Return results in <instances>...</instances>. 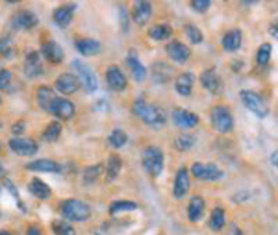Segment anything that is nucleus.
<instances>
[{"instance_id": "f257e3e1", "label": "nucleus", "mask_w": 278, "mask_h": 235, "mask_svg": "<svg viewBox=\"0 0 278 235\" xmlns=\"http://www.w3.org/2000/svg\"><path fill=\"white\" fill-rule=\"evenodd\" d=\"M132 111H134V115L139 117L145 122V124L152 126V128H162L165 124V111L160 108V106H152V104H147L143 98H137L134 100V104H132Z\"/></svg>"}, {"instance_id": "f03ea898", "label": "nucleus", "mask_w": 278, "mask_h": 235, "mask_svg": "<svg viewBox=\"0 0 278 235\" xmlns=\"http://www.w3.org/2000/svg\"><path fill=\"white\" fill-rule=\"evenodd\" d=\"M59 213L63 217V221L72 222H85L91 217V208L82 200L76 198H69L59 202Z\"/></svg>"}, {"instance_id": "7ed1b4c3", "label": "nucleus", "mask_w": 278, "mask_h": 235, "mask_svg": "<svg viewBox=\"0 0 278 235\" xmlns=\"http://www.w3.org/2000/svg\"><path fill=\"white\" fill-rule=\"evenodd\" d=\"M210 120L214 126L215 131L219 133H230L234 130V117L232 111L228 110L227 106H215L210 111Z\"/></svg>"}, {"instance_id": "20e7f679", "label": "nucleus", "mask_w": 278, "mask_h": 235, "mask_svg": "<svg viewBox=\"0 0 278 235\" xmlns=\"http://www.w3.org/2000/svg\"><path fill=\"white\" fill-rule=\"evenodd\" d=\"M143 167L147 170V174L152 178H158L163 170V152L158 146H147L143 150Z\"/></svg>"}, {"instance_id": "39448f33", "label": "nucleus", "mask_w": 278, "mask_h": 235, "mask_svg": "<svg viewBox=\"0 0 278 235\" xmlns=\"http://www.w3.org/2000/svg\"><path fill=\"white\" fill-rule=\"evenodd\" d=\"M241 100H243V104H245V108L251 113H254L256 117L264 118L269 115V106H267V102L262 98V95H258V93L254 91H241Z\"/></svg>"}, {"instance_id": "423d86ee", "label": "nucleus", "mask_w": 278, "mask_h": 235, "mask_svg": "<svg viewBox=\"0 0 278 235\" xmlns=\"http://www.w3.org/2000/svg\"><path fill=\"white\" fill-rule=\"evenodd\" d=\"M191 174L197 180H202V182H217L225 176V172L215 163H193L191 165Z\"/></svg>"}, {"instance_id": "0eeeda50", "label": "nucleus", "mask_w": 278, "mask_h": 235, "mask_svg": "<svg viewBox=\"0 0 278 235\" xmlns=\"http://www.w3.org/2000/svg\"><path fill=\"white\" fill-rule=\"evenodd\" d=\"M72 69L76 71L78 74V84L80 85H84L85 87V91H97L98 89V80L97 76H95V72L91 71L89 67L85 65V63H82V61H72Z\"/></svg>"}, {"instance_id": "6e6552de", "label": "nucleus", "mask_w": 278, "mask_h": 235, "mask_svg": "<svg viewBox=\"0 0 278 235\" xmlns=\"http://www.w3.org/2000/svg\"><path fill=\"white\" fill-rule=\"evenodd\" d=\"M37 15L33 13L32 9H19L17 13L13 15L9 24H11L13 30L17 32H26V30H32V28L37 26Z\"/></svg>"}, {"instance_id": "1a4fd4ad", "label": "nucleus", "mask_w": 278, "mask_h": 235, "mask_svg": "<svg viewBox=\"0 0 278 235\" xmlns=\"http://www.w3.org/2000/svg\"><path fill=\"white\" fill-rule=\"evenodd\" d=\"M22 71L28 78H39L43 74V63H41V54L35 50H28L24 56V63H22Z\"/></svg>"}, {"instance_id": "9d476101", "label": "nucleus", "mask_w": 278, "mask_h": 235, "mask_svg": "<svg viewBox=\"0 0 278 235\" xmlns=\"http://www.w3.org/2000/svg\"><path fill=\"white\" fill-rule=\"evenodd\" d=\"M7 146H9V150H11L13 154H17V156H33V154L39 150L37 143L32 141V139H26V137L9 139Z\"/></svg>"}, {"instance_id": "9b49d317", "label": "nucleus", "mask_w": 278, "mask_h": 235, "mask_svg": "<svg viewBox=\"0 0 278 235\" xmlns=\"http://www.w3.org/2000/svg\"><path fill=\"white\" fill-rule=\"evenodd\" d=\"M106 84H108L111 91L121 93L126 89V76L117 65H110L106 69Z\"/></svg>"}, {"instance_id": "f8f14e48", "label": "nucleus", "mask_w": 278, "mask_h": 235, "mask_svg": "<svg viewBox=\"0 0 278 235\" xmlns=\"http://www.w3.org/2000/svg\"><path fill=\"white\" fill-rule=\"evenodd\" d=\"M173 122H175L176 128H182V130H189V128H195L199 124V117L195 115L193 111L188 110H180L176 108L173 111Z\"/></svg>"}, {"instance_id": "ddd939ff", "label": "nucleus", "mask_w": 278, "mask_h": 235, "mask_svg": "<svg viewBox=\"0 0 278 235\" xmlns=\"http://www.w3.org/2000/svg\"><path fill=\"white\" fill-rule=\"evenodd\" d=\"M201 84H202V87H204L206 91L212 93V95H219V93L223 91V80H221V76L217 74V71H214V69L202 71Z\"/></svg>"}, {"instance_id": "4468645a", "label": "nucleus", "mask_w": 278, "mask_h": 235, "mask_svg": "<svg viewBox=\"0 0 278 235\" xmlns=\"http://www.w3.org/2000/svg\"><path fill=\"white\" fill-rule=\"evenodd\" d=\"M165 52H167V56L175 63H186L189 59V56H191V50H189L188 46L184 45V43H180V41H171V43H167V46H165Z\"/></svg>"}, {"instance_id": "2eb2a0df", "label": "nucleus", "mask_w": 278, "mask_h": 235, "mask_svg": "<svg viewBox=\"0 0 278 235\" xmlns=\"http://www.w3.org/2000/svg\"><path fill=\"white\" fill-rule=\"evenodd\" d=\"M54 87H56V91H59L61 95H72V93L78 91V80L74 74H69V72H65V74H59L56 82H54Z\"/></svg>"}, {"instance_id": "dca6fc26", "label": "nucleus", "mask_w": 278, "mask_h": 235, "mask_svg": "<svg viewBox=\"0 0 278 235\" xmlns=\"http://www.w3.org/2000/svg\"><path fill=\"white\" fill-rule=\"evenodd\" d=\"M52 115H56L58 118H63V120H69V118L74 117V113H76V108L72 104L71 100H67V98H56L54 100V106H52L50 110Z\"/></svg>"}, {"instance_id": "f3484780", "label": "nucleus", "mask_w": 278, "mask_h": 235, "mask_svg": "<svg viewBox=\"0 0 278 235\" xmlns=\"http://www.w3.org/2000/svg\"><path fill=\"white\" fill-rule=\"evenodd\" d=\"M41 54L45 56L46 61H50L54 65H58V63L63 61V48L56 41H45L43 46H41Z\"/></svg>"}, {"instance_id": "a211bd4d", "label": "nucleus", "mask_w": 278, "mask_h": 235, "mask_svg": "<svg viewBox=\"0 0 278 235\" xmlns=\"http://www.w3.org/2000/svg\"><path fill=\"white\" fill-rule=\"evenodd\" d=\"M74 9H76V4H65V6H59L54 9V15L52 19L58 24L59 28H67L71 24L72 17H74Z\"/></svg>"}, {"instance_id": "6ab92c4d", "label": "nucleus", "mask_w": 278, "mask_h": 235, "mask_svg": "<svg viewBox=\"0 0 278 235\" xmlns=\"http://www.w3.org/2000/svg\"><path fill=\"white\" fill-rule=\"evenodd\" d=\"M189 191V174H188V169H180L176 170V176H175V183H173V196L175 198H182V196H186Z\"/></svg>"}, {"instance_id": "aec40b11", "label": "nucleus", "mask_w": 278, "mask_h": 235, "mask_svg": "<svg viewBox=\"0 0 278 235\" xmlns=\"http://www.w3.org/2000/svg\"><path fill=\"white\" fill-rule=\"evenodd\" d=\"M152 17V6L149 2H136L134 9H132V20L137 26H145Z\"/></svg>"}, {"instance_id": "412c9836", "label": "nucleus", "mask_w": 278, "mask_h": 235, "mask_svg": "<svg viewBox=\"0 0 278 235\" xmlns=\"http://www.w3.org/2000/svg\"><path fill=\"white\" fill-rule=\"evenodd\" d=\"M126 67L130 69V72H132V76H134L136 82H143V80L147 78V69H145L141 61L137 59L134 50H130L128 56H126Z\"/></svg>"}, {"instance_id": "4be33fe9", "label": "nucleus", "mask_w": 278, "mask_h": 235, "mask_svg": "<svg viewBox=\"0 0 278 235\" xmlns=\"http://www.w3.org/2000/svg\"><path fill=\"white\" fill-rule=\"evenodd\" d=\"M193 84H195V76L191 72H182L178 74L175 80V89L178 95L182 97H189L191 91H193Z\"/></svg>"}, {"instance_id": "5701e85b", "label": "nucleus", "mask_w": 278, "mask_h": 235, "mask_svg": "<svg viewBox=\"0 0 278 235\" xmlns=\"http://www.w3.org/2000/svg\"><path fill=\"white\" fill-rule=\"evenodd\" d=\"M74 48L82 56H97L100 50H102V45L98 43L97 39H89V37H84V39H76L74 43Z\"/></svg>"}, {"instance_id": "b1692460", "label": "nucleus", "mask_w": 278, "mask_h": 235, "mask_svg": "<svg viewBox=\"0 0 278 235\" xmlns=\"http://www.w3.org/2000/svg\"><path fill=\"white\" fill-rule=\"evenodd\" d=\"M241 41H243V33H241V30L234 28V30H230V32H227L225 35H223L221 45H223V48H225L227 52H236V50L241 46Z\"/></svg>"}, {"instance_id": "393cba45", "label": "nucleus", "mask_w": 278, "mask_h": 235, "mask_svg": "<svg viewBox=\"0 0 278 235\" xmlns=\"http://www.w3.org/2000/svg\"><path fill=\"white\" fill-rule=\"evenodd\" d=\"M121 169H123L121 157L117 156V154L108 157V161H106V172H104L106 182H115L117 178H119V174H121Z\"/></svg>"}, {"instance_id": "a878e982", "label": "nucleus", "mask_w": 278, "mask_h": 235, "mask_svg": "<svg viewBox=\"0 0 278 235\" xmlns=\"http://www.w3.org/2000/svg\"><path fill=\"white\" fill-rule=\"evenodd\" d=\"M173 76V69L167 65V63H162V61H156L152 65V80H154L158 85L167 84L169 80Z\"/></svg>"}, {"instance_id": "bb28decb", "label": "nucleus", "mask_w": 278, "mask_h": 235, "mask_svg": "<svg viewBox=\"0 0 278 235\" xmlns=\"http://www.w3.org/2000/svg\"><path fill=\"white\" fill-rule=\"evenodd\" d=\"M37 104H39V108L43 111H46V113H50V110H52V106H54V100H56V95H54V91H52L50 87H39L37 89Z\"/></svg>"}, {"instance_id": "cd10ccee", "label": "nucleus", "mask_w": 278, "mask_h": 235, "mask_svg": "<svg viewBox=\"0 0 278 235\" xmlns=\"http://www.w3.org/2000/svg\"><path fill=\"white\" fill-rule=\"evenodd\" d=\"M26 169L35 172H61V165L56 163L54 159H35L26 165Z\"/></svg>"}, {"instance_id": "c85d7f7f", "label": "nucleus", "mask_w": 278, "mask_h": 235, "mask_svg": "<svg viewBox=\"0 0 278 235\" xmlns=\"http://www.w3.org/2000/svg\"><path fill=\"white\" fill-rule=\"evenodd\" d=\"M28 191H30L35 198H39V200H46V198H50V195H52L50 187H48L43 180H39V178L30 180V183H28Z\"/></svg>"}, {"instance_id": "c756f323", "label": "nucleus", "mask_w": 278, "mask_h": 235, "mask_svg": "<svg viewBox=\"0 0 278 235\" xmlns=\"http://www.w3.org/2000/svg\"><path fill=\"white\" fill-rule=\"evenodd\" d=\"M202 213H204V198L202 196H193L188 204V219L191 222L201 221Z\"/></svg>"}, {"instance_id": "7c9ffc66", "label": "nucleus", "mask_w": 278, "mask_h": 235, "mask_svg": "<svg viewBox=\"0 0 278 235\" xmlns=\"http://www.w3.org/2000/svg\"><path fill=\"white\" fill-rule=\"evenodd\" d=\"M173 35V28L169 24H154L149 28V37L154 41H165Z\"/></svg>"}, {"instance_id": "2f4dec72", "label": "nucleus", "mask_w": 278, "mask_h": 235, "mask_svg": "<svg viewBox=\"0 0 278 235\" xmlns=\"http://www.w3.org/2000/svg\"><path fill=\"white\" fill-rule=\"evenodd\" d=\"M126 141H128V135L121 128L111 130V133L108 135V144H110L111 148H123L124 144H126Z\"/></svg>"}, {"instance_id": "473e14b6", "label": "nucleus", "mask_w": 278, "mask_h": 235, "mask_svg": "<svg viewBox=\"0 0 278 235\" xmlns=\"http://www.w3.org/2000/svg\"><path fill=\"white\" fill-rule=\"evenodd\" d=\"M139 208L136 202H132V200H117L110 206V215L115 217L117 213H124V211H136Z\"/></svg>"}, {"instance_id": "72a5a7b5", "label": "nucleus", "mask_w": 278, "mask_h": 235, "mask_svg": "<svg viewBox=\"0 0 278 235\" xmlns=\"http://www.w3.org/2000/svg\"><path fill=\"white\" fill-rule=\"evenodd\" d=\"M225 222H227L225 211L221 208H215L214 211H212V215H210V228L214 230V232H221L223 226H225Z\"/></svg>"}, {"instance_id": "f704fd0d", "label": "nucleus", "mask_w": 278, "mask_h": 235, "mask_svg": "<svg viewBox=\"0 0 278 235\" xmlns=\"http://www.w3.org/2000/svg\"><path fill=\"white\" fill-rule=\"evenodd\" d=\"M52 232L56 235H76L74 228L67 221H63V219H58V221L52 222Z\"/></svg>"}, {"instance_id": "c9c22d12", "label": "nucleus", "mask_w": 278, "mask_h": 235, "mask_svg": "<svg viewBox=\"0 0 278 235\" xmlns=\"http://www.w3.org/2000/svg\"><path fill=\"white\" fill-rule=\"evenodd\" d=\"M271 52L273 48L269 43H264V45L258 48V52H256V63H258L260 67H266L267 63H269V59H271Z\"/></svg>"}, {"instance_id": "e433bc0d", "label": "nucleus", "mask_w": 278, "mask_h": 235, "mask_svg": "<svg viewBox=\"0 0 278 235\" xmlns=\"http://www.w3.org/2000/svg\"><path fill=\"white\" fill-rule=\"evenodd\" d=\"M193 144H195L193 135H186V133H182V135H178V137L175 139L176 150L188 152V150H191V148H193Z\"/></svg>"}, {"instance_id": "4c0bfd02", "label": "nucleus", "mask_w": 278, "mask_h": 235, "mask_svg": "<svg viewBox=\"0 0 278 235\" xmlns=\"http://www.w3.org/2000/svg\"><path fill=\"white\" fill-rule=\"evenodd\" d=\"M59 133H61V124H59V122H50V124L45 128V131H43V139L52 143V141H58Z\"/></svg>"}, {"instance_id": "58836bf2", "label": "nucleus", "mask_w": 278, "mask_h": 235, "mask_svg": "<svg viewBox=\"0 0 278 235\" xmlns=\"http://www.w3.org/2000/svg\"><path fill=\"white\" fill-rule=\"evenodd\" d=\"M186 35H188V39L193 43V45H201L202 41H204V35H202V32L199 30V28L195 26V24H186Z\"/></svg>"}, {"instance_id": "ea45409f", "label": "nucleus", "mask_w": 278, "mask_h": 235, "mask_svg": "<svg viewBox=\"0 0 278 235\" xmlns=\"http://www.w3.org/2000/svg\"><path fill=\"white\" fill-rule=\"evenodd\" d=\"M0 56H4V58L13 56V41L9 37H0Z\"/></svg>"}, {"instance_id": "a19ab883", "label": "nucleus", "mask_w": 278, "mask_h": 235, "mask_svg": "<svg viewBox=\"0 0 278 235\" xmlns=\"http://www.w3.org/2000/svg\"><path fill=\"white\" fill-rule=\"evenodd\" d=\"M98 174H100V165H93V167H87V169L84 170V183H93L95 180L98 178Z\"/></svg>"}, {"instance_id": "79ce46f5", "label": "nucleus", "mask_w": 278, "mask_h": 235, "mask_svg": "<svg viewBox=\"0 0 278 235\" xmlns=\"http://www.w3.org/2000/svg\"><path fill=\"white\" fill-rule=\"evenodd\" d=\"M4 187H6L7 193H9V195H13V198L17 200V206H19V208L22 209V211H24V206H22V200H20L19 193H17V189H15V185H13V183L9 182V180H7V178H4Z\"/></svg>"}, {"instance_id": "37998d69", "label": "nucleus", "mask_w": 278, "mask_h": 235, "mask_svg": "<svg viewBox=\"0 0 278 235\" xmlns=\"http://www.w3.org/2000/svg\"><path fill=\"white\" fill-rule=\"evenodd\" d=\"M212 6V2L210 0H193L191 2V7H193L197 13H206L208 9Z\"/></svg>"}, {"instance_id": "c03bdc74", "label": "nucleus", "mask_w": 278, "mask_h": 235, "mask_svg": "<svg viewBox=\"0 0 278 235\" xmlns=\"http://www.w3.org/2000/svg\"><path fill=\"white\" fill-rule=\"evenodd\" d=\"M9 84H11V71L2 69L0 71V89H7Z\"/></svg>"}, {"instance_id": "a18cd8bd", "label": "nucleus", "mask_w": 278, "mask_h": 235, "mask_svg": "<svg viewBox=\"0 0 278 235\" xmlns=\"http://www.w3.org/2000/svg\"><path fill=\"white\" fill-rule=\"evenodd\" d=\"M119 15H121V24H123V32H128V17H126V9L124 7H121L119 9Z\"/></svg>"}, {"instance_id": "49530a36", "label": "nucleus", "mask_w": 278, "mask_h": 235, "mask_svg": "<svg viewBox=\"0 0 278 235\" xmlns=\"http://www.w3.org/2000/svg\"><path fill=\"white\" fill-rule=\"evenodd\" d=\"M11 131L15 133V135H19V133H22V131H24V122H17V124H13Z\"/></svg>"}, {"instance_id": "de8ad7c7", "label": "nucleus", "mask_w": 278, "mask_h": 235, "mask_svg": "<svg viewBox=\"0 0 278 235\" xmlns=\"http://www.w3.org/2000/svg\"><path fill=\"white\" fill-rule=\"evenodd\" d=\"M26 235H43V234H41V230H39L37 226H28Z\"/></svg>"}, {"instance_id": "09e8293b", "label": "nucleus", "mask_w": 278, "mask_h": 235, "mask_svg": "<svg viewBox=\"0 0 278 235\" xmlns=\"http://www.w3.org/2000/svg\"><path fill=\"white\" fill-rule=\"evenodd\" d=\"M227 235H243V232H241L236 224H230V232H228Z\"/></svg>"}, {"instance_id": "8fccbe9b", "label": "nucleus", "mask_w": 278, "mask_h": 235, "mask_svg": "<svg viewBox=\"0 0 278 235\" xmlns=\"http://www.w3.org/2000/svg\"><path fill=\"white\" fill-rule=\"evenodd\" d=\"M269 33H271V35H273V37H277V35H278V30H277V24H273V26H271V28H269Z\"/></svg>"}, {"instance_id": "3c124183", "label": "nucleus", "mask_w": 278, "mask_h": 235, "mask_svg": "<svg viewBox=\"0 0 278 235\" xmlns=\"http://www.w3.org/2000/svg\"><path fill=\"white\" fill-rule=\"evenodd\" d=\"M277 157H278V152H273V156H271V163L277 167Z\"/></svg>"}, {"instance_id": "603ef678", "label": "nucleus", "mask_w": 278, "mask_h": 235, "mask_svg": "<svg viewBox=\"0 0 278 235\" xmlns=\"http://www.w3.org/2000/svg\"><path fill=\"white\" fill-rule=\"evenodd\" d=\"M4 172H6V170H4V165H0V176H4Z\"/></svg>"}, {"instance_id": "864d4df0", "label": "nucleus", "mask_w": 278, "mask_h": 235, "mask_svg": "<svg viewBox=\"0 0 278 235\" xmlns=\"http://www.w3.org/2000/svg\"><path fill=\"white\" fill-rule=\"evenodd\" d=\"M0 235H11L9 232H6V230H0Z\"/></svg>"}, {"instance_id": "5fc2aeb1", "label": "nucleus", "mask_w": 278, "mask_h": 235, "mask_svg": "<svg viewBox=\"0 0 278 235\" xmlns=\"http://www.w3.org/2000/svg\"><path fill=\"white\" fill-rule=\"evenodd\" d=\"M0 104H2V98H0Z\"/></svg>"}, {"instance_id": "6e6d98bb", "label": "nucleus", "mask_w": 278, "mask_h": 235, "mask_svg": "<svg viewBox=\"0 0 278 235\" xmlns=\"http://www.w3.org/2000/svg\"><path fill=\"white\" fill-rule=\"evenodd\" d=\"M0 150H2V144H0Z\"/></svg>"}]
</instances>
